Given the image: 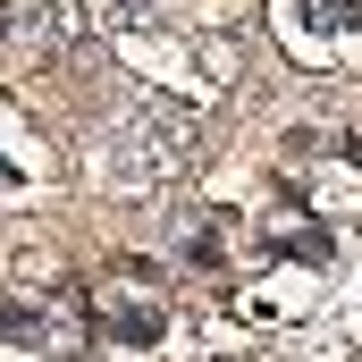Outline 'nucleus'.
Here are the masks:
<instances>
[{
  "mask_svg": "<svg viewBox=\"0 0 362 362\" xmlns=\"http://www.w3.org/2000/svg\"><path fill=\"white\" fill-rule=\"evenodd\" d=\"M194 144H202V127H194V110L177 101H135V110H118L101 135H93V185H110V194H152V185H169L194 169Z\"/></svg>",
  "mask_w": 362,
  "mask_h": 362,
  "instance_id": "nucleus-1",
  "label": "nucleus"
}]
</instances>
